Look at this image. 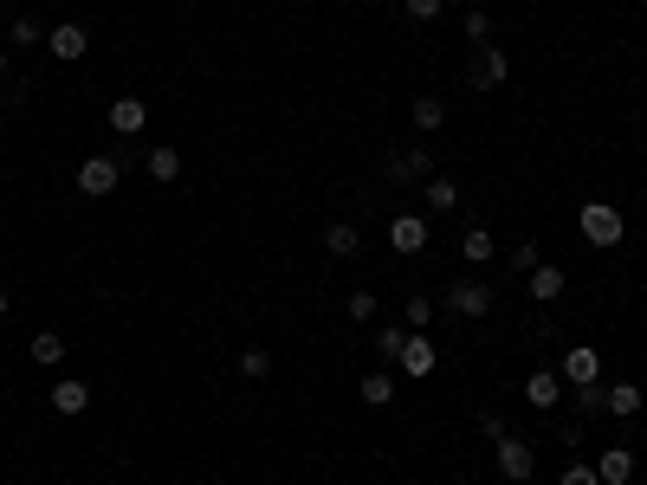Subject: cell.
Returning a JSON list of instances; mask_svg holds the SVG:
<instances>
[{
    "label": "cell",
    "instance_id": "obj_27",
    "mask_svg": "<svg viewBox=\"0 0 647 485\" xmlns=\"http://www.w3.org/2000/svg\"><path fill=\"white\" fill-rule=\"evenodd\" d=\"M402 343H408V324H382L376 330V356H382V363H395V356H402Z\"/></svg>",
    "mask_w": 647,
    "mask_h": 485
},
{
    "label": "cell",
    "instance_id": "obj_3",
    "mask_svg": "<svg viewBox=\"0 0 647 485\" xmlns=\"http://www.w3.org/2000/svg\"><path fill=\"white\" fill-rule=\"evenodd\" d=\"M123 182V162L117 156H91V162H78V194L85 201H104V194H117Z\"/></svg>",
    "mask_w": 647,
    "mask_h": 485
},
{
    "label": "cell",
    "instance_id": "obj_2",
    "mask_svg": "<svg viewBox=\"0 0 647 485\" xmlns=\"http://www.w3.org/2000/svg\"><path fill=\"white\" fill-rule=\"evenodd\" d=\"M622 233H628V220L615 201H583V240L589 246H622Z\"/></svg>",
    "mask_w": 647,
    "mask_h": 485
},
{
    "label": "cell",
    "instance_id": "obj_19",
    "mask_svg": "<svg viewBox=\"0 0 647 485\" xmlns=\"http://www.w3.org/2000/svg\"><path fill=\"white\" fill-rule=\"evenodd\" d=\"M143 169L156 175V182H175V175H182V149H175V143H156V149L143 156Z\"/></svg>",
    "mask_w": 647,
    "mask_h": 485
},
{
    "label": "cell",
    "instance_id": "obj_32",
    "mask_svg": "<svg viewBox=\"0 0 647 485\" xmlns=\"http://www.w3.org/2000/svg\"><path fill=\"white\" fill-rule=\"evenodd\" d=\"M557 485H602V479H596V466H589V460H576V466H563Z\"/></svg>",
    "mask_w": 647,
    "mask_h": 485
},
{
    "label": "cell",
    "instance_id": "obj_15",
    "mask_svg": "<svg viewBox=\"0 0 647 485\" xmlns=\"http://www.w3.org/2000/svg\"><path fill=\"white\" fill-rule=\"evenodd\" d=\"M460 259H466V266H492V259H499V240H492V233L473 220V227L460 233Z\"/></svg>",
    "mask_w": 647,
    "mask_h": 485
},
{
    "label": "cell",
    "instance_id": "obj_28",
    "mask_svg": "<svg viewBox=\"0 0 647 485\" xmlns=\"http://www.w3.org/2000/svg\"><path fill=\"white\" fill-rule=\"evenodd\" d=\"M240 376L266 382V376H272V350H259V343H253V350H240Z\"/></svg>",
    "mask_w": 647,
    "mask_h": 485
},
{
    "label": "cell",
    "instance_id": "obj_25",
    "mask_svg": "<svg viewBox=\"0 0 647 485\" xmlns=\"http://www.w3.org/2000/svg\"><path fill=\"white\" fill-rule=\"evenodd\" d=\"M33 46H46V26H39L33 13H20V20H13V52H33Z\"/></svg>",
    "mask_w": 647,
    "mask_h": 485
},
{
    "label": "cell",
    "instance_id": "obj_1",
    "mask_svg": "<svg viewBox=\"0 0 647 485\" xmlns=\"http://www.w3.org/2000/svg\"><path fill=\"white\" fill-rule=\"evenodd\" d=\"M440 298H447V311H453V317H466V324L492 311V285L479 279V272H460V279H453L447 291H440Z\"/></svg>",
    "mask_w": 647,
    "mask_h": 485
},
{
    "label": "cell",
    "instance_id": "obj_29",
    "mask_svg": "<svg viewBox=\"0 0 647 485\" xmlns=\"http://www.w3.org/2000/svg\"><path fill=\"white\" fill-rule=\"evenodd\" d=\"M505 266H512V272H518V279H531V272H538V266H544V259H538V246H531V240H525V246H512V253H505Z\"/></svg>",
    "mask_w": 647,
    "mask_h": 485
},
{
    "label": "cell",
    "instance_id": "obj_12",
    "mask_svg": "<svg viewBox=\"0 0 647 485\" xmlns=\"http://www.w3.org/2000/svg\"><path fill=\"white\" fill-rule=\"evenodd\" d=\"M143 123H149L143 97H110V130L117 136H143Z\"/></svg>",
    "mask_w": 647,
    "mask_h": 485
},
{
    "label": "cell",
    "instance_id": "obj_26",
    "mask_svg": "<svg viewBox=\"0 0 647 485\" xmlns=\"http://www.w3.org/2000/svg\"><path fill=\"white\" fill-rule=\"evenodd\" d=\"M434 311H440V304L428 298V291H421V298H408V304H402V324H408V330H428V324H434Z\"/></svg>",
    "mask_w": 647,
    "mask_h": 485
},
{
    "label": "cell",
    "instance_id": "obj_23",
    "mask_svg": "<svg viewBox=\"0 0 647 485\" xmlns=\"http://www.w3.org/2000/svg\"><path fill=\"white\" fill-rule=\"evenodd\" d=\"M609 414H615V421H635V414H641V388L635 382H615L609 388Z\"/></svg>",
    "mask_w": 647,
    "mask_h": 485
},
{
    "label": "cell",
    "instance_id": "obj_13",
    "mask_svg": "<svg viewBox=\"0 0 647 485\" xmlns=\"http://www.w3.org/2000/svg\"><path fill=\"white\" fill-rule=\"evenodd\" d=\"M596 479L602 485H628V479H635V453H628V447H602L596 453Z\"/></svg>",
    "mask_w": 647,
    "mask_h": 485
},
{
    "label": "cell",
    "instance_id": "obj_31",
    "mask_svg": "<svg viewBox=\"0 0 647 485\" xmlns=\"http://www.w3.org/2000/svg\"><path fill=\"white\" fill-rule=\"evenodd\" d=\"M343 311H350V324H369V317H376V291H350Z\"/></svg>",
    "mask_w": 647,
    "mask_h": 485
},
{
    "label": "cell",
    "instance_id": "obj_30",
    "mask_svg": "<svg viewBox=\"0 0 647 485\" xmlns=\"http://www.w3.org/2000/svg\"><path fill=\"white\" fill-rule=\"evenodd\" d=\"M466 39H473V46H492V13L486 7H466Z\"/></svg>",
    "mask_w": 647,
    "mask_h": 485
},
{
    "label": "cell",
    "instance_id": "obj_6",
    "mask_svg": "<svg viewBox=\"0 0 647 485\" xmlns=\"http://www.w3.org/2000/svg\"><path fill=\"white\" fill-rule=\"evenodd\" d=\"M389 188H408V182H428L434 175V143H415V149H402V156H389Z\"/></svg>",
    "mask_w": 647,
    "mask_h": 485
},
{
    "label": "cell",
    "instance_id": "obj_24",
    "mask_svg": "<svg viewBox=\"0 0 647 485\" xmlns=\"http://www.w3.org/2000/svg\"><path fill=\"white\" fill-rule=\"evenodd\" d=\"M356 395H363V401H369V408H389V401H395V382H389V376H382V369H369V376H363V382H356Z\"/></svg>",
    "mask_w": 647,
    "mask_h": 485
},
{
    "label": "cell",
    "instance_id": "obj_22",
    "mask_svg": "<svg viewBox=\"0 0 647 485\" xmlns=\"http://www.w3.org/2000/svg\"><path fill=\"white\" fill-rule=\"evenodd\" d=\"M460 201H466L460 182H447V175H428V207H434V214H453Z\"/></svg>",
    "mask_w": 647,
    "mask_h": 485
},
{
    "label": "cell",
    "instance_id": "obj_16",
    "mask_svg": "<svg viewBox=\"0 0 647 485\" xmlns=\"http://www.w3.org/2000/svg\"><path fill=\"white\" fill-rule=\"evenodd\" d=\"M324 253L330 259H356V253H363V233H356L350 220H330V227H324Z\"/></svg>",
    "mask_w": 647,
    "mask_h": 485
},
{
    "label": "cell",
    "instance_id": "obj_11",
    "mask_svg": "<svg viewBox=\"0 0 647 485\" xmlns=\"http://www.w3.org/2000/svg\"><path fill=\"white\" fill-rule=\"evenodd\" d=\"M52 414H65V421H78V414H85L91 408V388L85 382H78V376H59V382H52Z\"/></svg>",
    "mask_w": 647,
    "mask_h": 485
},
{
    "label": "cell",
    "instance_id": "obj_17",
    "mask_svg": "<svg viewBox=\"0 0 647 485\" xmlns=\"http://www.w3.org/2000/svg\"><path fill=\"white\" fill-rule=\"evenodd\" d=\"M408 117H415V130L421 136H434L440 123H447V97H434V91H421L415 104H408Z\"/></svg>",
    "mask_w": 647,
    "mask_h": 485
},
{
    "label": "cell",
    "instance_id": "obj_34",
    "mask_svg": "<svg viewBox=\"0 0 647 485\" xmlns=\"http://www.w3.org/2000/svg\"><path fill=\"white\" fill-rule=\"evenodd\" d=\"M479 440H492V447H499V440H505V414H479Z\"/></svg>",
    "mask_w": 647,
    "mask_h": 485
},
{
    "label": "cell",
    "instance_id": "obj_37",
    "mask_svg": "<svg viewBox=\"0 0 647 485\" xmlns=\"http://www.w3.org/2000/svg\"><path fill=\"white\" fill-rule=\"evenodd\" d=\"M0 72H7V46H0Z\"/></svg>",
    "mask_w": 647,
    "mask_h": 485
},
{
    "label": "cell",
    "instance_id": "obj_8",
    "mask_svg": "<svg viewBox=\"0 0 647 485\" xmlns=\"http://www.w3.org/2000/svg\"><path fill=\"white\" fill-rule=\"evenodd\" d=\"M389 253H402V259L428 253V214H395L389 220Z\"/></svg>",
    "mask_w": 647,
    "mask_h": 485
},
{
    "label": "cell",
    "instance_id": "obj_35",
    "mask_svg": "<svg viewBox=\"0 0 647 485\" xmlns=\"http://www.w3.org/2000/svg\"><path fill=\"white\" fill-rule=\"evenodd\" d=\"M7 311H13V291H7V285H0V317H7Z\"/></svg>",
    "mask_w": 647,
    "mask_h": 485
},
{
    "label": "cell",
    "instance_id": "obj_9",
    "mask_svg": "<svg viewBox=\"0 0 647 485\" xmlns=\"http://www.w3.org/2000/svg\"><path fill=\"white\" fill-rule=\"evenodd\" d=\"M46 52H52L59 65H72V59H85V52H91V33H85L78 20H59V26L46 33Z\"/></svg>",
    "mask_w": 647,
    "mask_h": 485
},
{
    "label": "cell",
    "instance_id": "obj_21",
    "mask_svg": "<svg viewBox=\"0 0 647 485\" xmlns=\"http://www.w3.org/2000/svg\"><path fill=\"white\" fill-rule=\"evenodd\" d=\"M576 414H583V421H596V414H609V388L602 382H576Z\"/></svg>",
    "mask_w": 647,
    "mask_h": 485
},
{
    "label": "cell",
    "instance_id": "obj_14",
    "mask_svg": "<svg viewBox=\"0 0 647 485\" xmlns=\"http://www.w3.org/2000/svg\"><path fill=\"white\" fill-rule=\"evenodd\" d=\"M525 401H531V408H557V401H563V376H557V369H531V376H525Z\"/></svg>",
    "mask_w": 647,
    "mask_h": 485
},
{
    "label": "cell",
    "instance_id": "obj_33",
    "mask_svg": "<svg viewBox=\"0 0 647 485\" xmlns=\"http://www.w3.org/2000/svg\"><path fill=\"white\" fill-rule=\"evenodd\" d=\"M402 7H408V20H440L447 0H402Z\"/></svg>",
    "mask_w": 647,
    "mask_h": 485
},
{
    "label": "cell",
    "instance_id": "obj_4",
    "mask_svg": "<svg viewBox=\"0 0 647 485\" xmlns=\"http://www.w3.org/2000/svg\"><path fill=\"white\" fill-rule=\"evenodd\" d=\"M395 369H402V376H415V382H428L434 369H440V350H434L428 330H408V343H402V356H395Z\"/></svg>",
    "mask_w": 647,
    "mask_h": 485
},
{
    "label": "cell",
    "instance_id": "obj_18",
    "mask_svg": "<svg viewBox=\"0 0 647 485\" xmlns=\"http://www.w3.org/2000/svg\"><path fill=\"white\" fill-rule=\"evenodd\" d=\"M525 285H531V298H538V304H557L563 291H570V279H563V266H538Z\"/></svg>",
    "mask_w": 647,
    "mask_h": 485
},
{
    "label": "cell",
    "instance_id": "obj_5",
    "mask_svg": "<svg viewBox=\"0 0 647 485\" xmlns=\"http://www.w3.org/2000/svg\"><path fill=\"white\" fill-rule=\"evenodd\" d=\"M492 460H499V473L512 485H531V473H538V453H531V440H518V434H505L499 447H492Z\"/></svg>",
    "mask_w": 647,
    "mask_h": 485
},
{
    "label": "cell",
    "instance_id": "obj_10",
    "mask_svg": "<svg viewBox=\"0 0 647 485\" xmlns=\"http://www.w3.org/2000/svg\"><path fill=\"white\" fill-rule=\"evenodd\" d=\"M557 376L570 382V388L576 382H602V350H583V343H576V350H563L557 356Z\"/></svg>",
    "mask_w": 647,
    "mask_h": 485
},
{
    "label": "cell",
    "instance_id": "obj_36",
    "mask_svg": "<svg viewBox=\"0 0 647 485\" xmlns=\"http://www.w3.org/2000/svg\"><path fill=\"white\" fill-rule=\"evenodd\" d=\"M453 7H479V0H453Z\"/></svg>",
    "mask_w": 647,
    "mask_h": 485
},
{
    "label": "cell",
    "instance_id": "obj_38",
    "mask_svg": "<svg viewBox=\"0 0 647 485\" xmlns=\"http://www.w3.org/2000/svg\"><path fill=\"white\" fill-rule=\"evenodd\" d=\"M59 485H72V479H59Z\"/></svg>",
    "mask_w": 647,
    "mask_h": 485
},
{
    "label": "cell",
    "instance_id": "obj_20",
    "mask_svg": "<svg viewBox=\"0 0 647 485\" xmlns=\"http://www.w3.org/2000/svg\"><path fill=\"white\" fill-rule=\"evenodd\" d=\"M26 356H33L39 369H59L65 363V337H59V330H39V337L26 343Z\"/></svg>",
    "mask_w": 647,
    "mask_h": 485
},
{
    "label": "cell",
    "instance_id": "obj_7",
    "mask_svg": "<svg viewBox=\"0 0 647 485\" xmlns=\"http://www.w3.org/2000/svg\"><path fill=\"white\" fill-rule=\"evenodd\" d=\"M466 78H473V91H499L505 78H512V59H505L499 46H473V65H466Z\"/></svg>",
    "mask_w": 647,
    "mask_h": 485
}]
</instances>
